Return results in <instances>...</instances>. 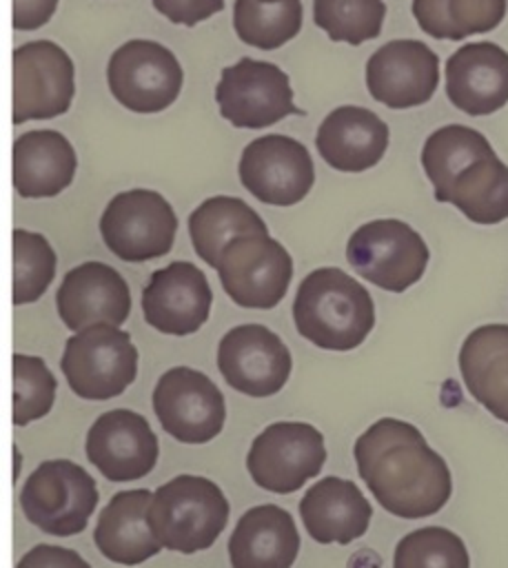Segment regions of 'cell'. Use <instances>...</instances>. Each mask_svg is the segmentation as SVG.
Listing matches in <instances>:
<instances>
[{"label": "cell", "instance_id": "6da1fadb", "mask_svg": "<svg viewBox=\"0 0 508 568\" xmlns=\"http://www.w3.org/2000/svg\"><path fill=\"white\" fill-rule=\"evenodd\" d=\"M353 455L373 497L395 517H430L450 499L448 464L408 422L377 419L357 437Z\"/></svg>", "mask_w": 508, "mask_h": 568}, {"label": "cell", "instance_id": "7a4b0ae2", "mask_svg": "<svg viewBox=\"0 0 508 568\" xmlns=\"http://www.w3.org/2000/svg\"><path fill=\"white\" fill-rule=\"evenodd\" d=\"M421 166L437 202L457 206L475 224L508 217V166L477 129L446 124L421 149Z\"/></svg>", "mask_w": 508, "mask_h": 568}, {"label": "cell", "instance_id": "3957f363", "mask_svg": "<svg viewBox=\"0 0 508 568\" xmlns=\"http://www.w3.org/2000/svg\"><path fill=\"white\" fill-rule=\"evenodd\" d=\"M297 333L324 351H353L375 326L370 293L342 268L311 271L293 300Z\"/></svg>", "mask_w": 508, "mask_h": 568}, {"label": "cell", "instance_id": "277c9868", "mask_svg": "<svg viewBox=\"0 0 508 568\" xmlns=\"http://www.w3.org/2000/svg\"><path fill=\"white\" fill-rule=\"evenodd\" d=\"M228 521L222 488L200 475H177L153 493L149 524L162 548L193 555L206 550Z\"/></svg>", "mask_w": 508, "mask_h": 568}, {"label": "cell", "instance_id": "5b68a950", "mask_svg": "<svg viewBox=\"0 0 508 568\" xmlns=\"http://www.w3.org/2000/svg\"><path fill=\"white\" fill-rule=\"evenodd\" d=\"M60 368L69 388L93 402L122 395L138 375V348L118 326H89L64 342Z\"/></svg>", "mask_w": 508, "mask_h": 568}, {"label": "cell", "instance_id": "8992f818", "mask_svg": "<svg viewBox=\"0 0 508 568\" xmlns=\"http://www.w3.org/2000/svg\"><path fill=\"white\" fill-rule=\"evenodd\" d=\"M95 506V479L71 459L42 462L20 490L24 517L42 532L55 537L82 532Z\"/></svg>", "mask_w": 508, "mask_h": 568}, {"label": "cell", "instance_id": "52a82bcc", "mask_svg": "<svg viewBox=\"0 0 508 568\" xmlns=\"http://www.w3.org/2000/svg\"><path fill=\"white\" fill-rule=\"evenodd\" d=\"M428 246L402 220H373L355 229L346 244V260L370 284L404 293L417 284L428 266Z\"/></svg>", "mask_w": 508, "mask_h": 568}, {"label": "cell", "instance_id": "ba28073f", "mask_svg": "<svg viewBox=\"0 0 508 568\" xmlns=\"http://www.w3.org/2000/svg\"><path fill=\"white\" fill-rule=\"evenodd\" d=\"M226 295L244 308L277 306L293 277L288 251L268 233L233 237L215 266Z\"/></svg>", "mask_w": 508, "mask_h": 568}, {"label": "cell", "instance_id": "9c48e42d", "mask_svg": "<svg viewBox=\"0 0 508 568\" xmlns=\"http://www.w3.org/2000/svg\"><path fill=\"white\" fill-rule=\"evenodd\" d=\"M177 217L171 204L151 189H131L113 195L100 217L106 248L124 262H146L171 251Z\"/></svg>", "mask_w": 508, "mask_h": 568}, {"label": "cell", "instance_id": "30bf717a", "mask_svg": "<svg viewBox=\"0 0 508 568\" xmlns=\"http://www.w3.org/2000/svg\"><path fill=\"white\" fill-rule=\"evenodd\" d=\"M326 462L324 435L306 422H275L251 444L246 468L251 479L271 493H293L317 477Z\"/></svg>", "mask_w": 508, "mask_h": 568}, {"label": "cell", "instance_id": "8fae6325", "mask_svg": "<svg viewBox=\"0 0 508 568\" xmlns=\"http://www.w3.org/2000/svg\"><path fill=\"white\" fill-rule=\"evenodd\" d=\"M215 102L220 115L237 129H264L286 115L304 113L293 104L288 75L277 64L253 58L222 69Z\"/></svg>", "mask_w": 508, "mask_h": 568}, {"label": "cell", "instance_id": "7c38bea8", "mask_svg": "<svg viewBox=\"0 0 508 568\" xmlns=\"http://www.w3.org/2000/svg\"><path fill=\"white\" fill-rule=\"evenodd\" d=\"M106 80L113 98L129 111L158 113L177 100L184 73L164 44L129 40L111 53Z\"/></svg>", "mask_w": 508, "mask_h": 568}, {"label": "cell", "instance_id": "4fadbf2b", "mask_svg": "<svg viewBox=\"0 0 508 568\" xmlns=\"http://www.w3.org/2000/svg\"><path fill=\"white\" fill-rule=\"evenodd\" d=\"M160 426L182 444H206L224 428L226 404L220 388L200 371L175 366L153 388Z\"/></svg>", "mask_w": 508, "mask_h": 568}, {"label": "cell", "instance_id": "5bb4252c", "mask_svg": "<svg viewBox=\"0 0 508 568\" xmlns=\"http://www.w3.org/2000/svg\"><path fill=\"white\" fill-rule=\"evenodd\" d=\"M73 93V62L62 47L35 40L13 49V124L67 113Z\"/></svg>", "mask_w": 508, "mask_h": 568}, {"label": "cell", "instance_id": "9a60e30c", "mask_svg": "<svg viewBox=\"0 0 508 568\" xmlns=\"http://www.w3.org/2000/svg\"><path fill=\"white\" fill-rule=\"evenodd\" d=\"M237 173L242 186L251 195L273 206H293L302 202L315 182L308 149L295 138L280 133H268L248 142L242 151Z\"/></svg>", "mask_w": 508, "mask_h": 568}, {"label": "cell", "instance_id": "2e32d148", "mask_svg": "<svg viewBox=\"0 0 508 568\" xmlns=\"http://www.w3.org/2000/svg\"><path fill=\"white\" fill-rule=\"evenodd\" d=\"M217 368L224 382L248 397H271L291 377L293 359L286 344L262 324H242L217 344Z\"/></svg>", "mask_w": 508, "mask_h": 568}, {"label": "cell", "instance_id": "e0dca14e", "mask_svg": "<svg viewBox=\"0 0 508 568\" xmlns=\"http://www.w3.org/2000/svg\"><path fill=\"white\" fill-rule=\"evenodd\" d=\"M87 459L109 481H133L149 475L158 462V437L149 422L126 408L102 413L84 442Z\"/></svg>", "mask_w": 508, "mask_h": 568}, {"label": "cell", "instance_id": "ac0fdd59", "mask_svg": "<svg viewBox=\"0 0 508 568\" xmlns=\"http://www.w3.org/2000/svg\"><path fill=\"white\" fill-rule=\"evenodd\" d=\"M439 84V58L419 40H390L366 62L368 93L390 106L426 104Z\"/></svg>", "mask_w": 508, "mask_h": 568}, {"label": "cell", "instance_id": "d6986e66", "mask_svg": "<svg viewBox=\"0 0 508 568\" xmlns=\"http://www.w3.org/2000/svg\"><path fill=\"white\" fill-rule=\"evenodd\" d=\"M211 302L206 275L184 260L153 271L142 291L144 322L166 335L195 333L209 320Z\"/></svg>", "mask_w": 508, "mask_h": 568}, {"label": "cell", "instance_id": "ffe728a7", "mask_svg": "<svg viewBox=\"0 0 508 568\" xmlns=\"http://www.w3.org/2000/svg\"><path fill=\"white\" fill-rule=\"evenodd\" d=\"M55 306L71 331L98 324L122 326L131 313V293L113 266L84 262L64 275L55 293Z\"/></svg>", "mask_w": 508, "mask_h": 568}, {"label": "cell", "instance_id": "44dd1931", "mask_svg": "<svg viewBox=\"0 0 508 568\" xmlns=\"http://www.w3.org/2000/svg\"><path fill=\"white\" fill-rule=\"evenodd\" d=\"M446 95L468 115H490L508 102V53L495 42H470L446 60Z\"/></svg>", "mask_w": 508, "mask_h": 568}, {"label": "cell", "instance_id": "7402d4cb", "mask_svg": "<svg viewBox=\"0 0 508 568\" xmlns=\"http://www.w3.org/2000/svg\"><path fill=\"white\" fill-rule=\"evenodd\" d=\"M315 146L328 166L344 173H362L384 158L388 124L364 106L344 104L322 120Z\"/></svg>", "mask_w": 508, "mask_h": 568}, {"label": "cell", "instance_id": "603a6c76", "mask_svg": "<svg viewBox=\"0 0 508 568\" xmlns=\"http://www.w3.org/2000/svg\"><path fill=\"white\" fill-rule=\"evenodd\" d=\"M299 515L315 541L350 544L368 530L373 506L350 479L328 475L304 493Z\"/></svg>", "mask_w": 508, "mask_h": 568}, {"label": "cell", "instance_id": "cb8c5ba5", "mask_svg": "<svg viewBox=\"0 0 508 568\" xmlns=\"http://www.w3.org/2000/svg\"><path fill=\"white\" fill-rule=\"evenodd\" d=\"M299 552V532L288 510L275 504L248 508L228 539L233 568H291Z\"/></svg>", "mask_w": 508, "mask_h": 568}, {"label": "cell", "instance_id": "d4e9b609", "mask_svg": "<svg viewBox=\"0 0 508 568\" xmlns=\"http://www.w3.org/2000/svg\"><path fill=\"white\" fill-rule=\"evenodd\" d=\"M151 501L153 493L138 488L115 493L104 506L93 530V541L109 561L135 566L160 552L162 544L149 524Z\"/></svg>", "mask_w": 508, "mask_h": 568}, {"label": "cell", "instance_id": "484cf974", "mask_svg": "<svg viewBox=\"0 0 508 568\" xmlns=\"http://www.w3.org/2000/svg\"><path fill=\"white\" fill-rule=\"evenodd\" d=\"M459 373L468 393L508 424V324L473 328L459 348Z\"/></svg>", "mask_w": 508, "mask_h": 568}, {"label": "cell", "instance_id": "4316f807", "mask_svg": "<svg viewBox=\"0 0 508 568\" xmlns=\"http://www.w3.org/2000/svg\"><path fill=\"white\" fill-rule=\"evenodd\" d=\"M71 142L51 129L27 131L13 142V186L20 197H53L75 175Z\"/></svg>", "mask_w": 508, "mask_h": 568}, {"label": "cell", "instance_id": "83f0119b", "mask_svg": "<svg viewBox=\"0 0 508 568\" xmlns=\"http://www.w3.org/2000/svg\"><path fill=\"white\" fill-rule=\"evenodd\" d=\"M268 233L264 220L240 197L213 195L189 215V235L195 253L217 266L224 246L237 235Z\"/></svg>", "mask_w": 508, "mask_h": 568}, {"label": "cell", "instance_id": "f1b7e54d", "mask_svg": "<svg viewBox=\"0 0 508 568\" xmlns=\"http://www.w3.org/2000/svg\"><path fill=\"white\" fill-rule=\"evenodd\" d=\"M413 16L426 36L461 40L497 29L506 16V0H413Z\"/></svg>", "mask_w": 508, "mask_h": 568}, {"label": "cell", "instance_id": "f546056e", "mask_svg": "<svg viewBox=\"0 0 508 568\" xmlns=\"http://www.w3.org/2000/svg\"><path fill=\"white\" fill-rule=\"evenodd\" d=\"M233 29L248 47L277 49L299 33L302 0H235Z\"/></svg>", "mask_w": 508, "mask_h": 568}, {"label": "cell", "instance_id": "4dcf8cb0", "mask_svg": "<svg viewBox=\"0 0 508 568\" xmlns=\"http://www.w3.org/2000/svg\"><path fill=\"white\" fill-rule=\"evenodd\" d=\"M315 24L335 42L362 44L382 33L384 0H313Z\"/></svg>", "mask_w": 508, "mask_h": 568}, {"label": "cell", "instance_id": "1f68e13d", "mask_svg": "<svg viewBox=\"0 0 508 568\" xmlns=\"http://www.w3.org/2000/svg\"><path fill=\"white\" fill-rule=\"evenodd\" d=\"M393 568H470V557L459 535L441 526H426L397 541Z\"/></svg>", "mask_w": 508, "mask_h": 568}, {"label": "cell", "instance_id": "d6a6232c", "mask_svg": "<svg viewBox=\"0 0 508 568\" xmlns=\"http://www.w3.org/2000/svg\"><path fill=\"white\" fill-rule=\"evenodd\" d=\"M55 275V253L44 235L24 229L13 231V304H31L42 297Z\"/></svg>", "mask_w": 508, "mask_h": 568}, {"label": "cell", "instance_id": "836d02e7", "mask_svg": "<svg viewBox=\"0 0 508 568\" xmlns=\"http://www.w3.org/2000/svg\"><path fill=\"white\" fill-rule=\"evenodd\" d=\"M55 377L42 357L13 355V424L27 426L44 417L55 399Z\"/></svg>", "mask_w": 508, "mask_h": 568}, {"label": "cell", "instance_id": "e575fe53", "mask_svg": "<svg viewBox=\"0 0 508 568\" xmlns=\"http://www.w3.org/2000/svg\"><path fill=\"white\" fill-rule=\"evenodd\" d=\"M155 11L166 20L184 27H195L197 22L220 13L224 9V0H151Z\"/></svg>", "mask_w": 508, "mask_h": 568}, {"label": "cell", "instance_id": "d590c367", "mask_svg": "<svg viewBox=\"0 0 508 568\" xmlns=\"http://www.w3.org/2000/svg\"><path fill=\"white\" fill-rule=\"evenodd\" d=\"M16 568H91V566L71 548L38 544L27 555H22Z\"/></svg>", "mask_w": 508, "mask_h": 568}, {"label": "cell", "instance_id": "8d00e7d4", "mask_svg": "<svg viewBox=\"0 0 508 568\" xmlns=\"http://www.w3.org/2000/svg\"><path fill=\"white\" fill-rule=\"evenodd\" d=\"M58 0H13V29L33 31L47 24L55 13Z\"/></svg>", "mask_w": 508, "mask_h": 568}, {"label": "cell", "instance_id": "74e56055", "mask_svg": "<svg viewBox=\"0 0 508 568\" xmlns=\"http://www.w3.org/2000/svg\"><path fill=\"white\" fill-rule=\"evenodd\" d=\"M260 2H275V0H260Z\"/></svg>", "mask_w": 508, "mask_h": 568}]
</instances>
